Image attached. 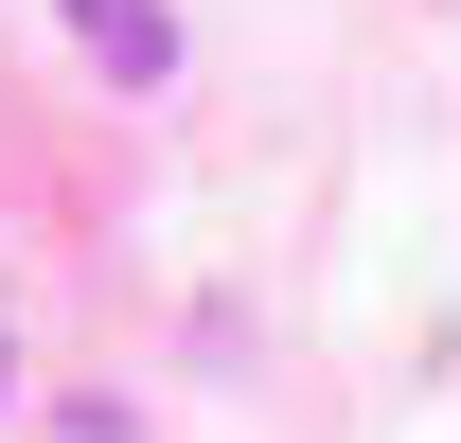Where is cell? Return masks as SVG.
Instances as JSON below:
<instances>
[{
  "instance_id": "obj_1",
  "label": "cell",
  "mask_w": 461,
  "mask_h": 443,
  "mask_svg": "<svg viewBox=\"0 0 461 443\" xmlns=\"http://www.w3.org/2000/svg\"><path fill=\"white\" fill-rule=\"evenodd\" d=\"M71 36H89V71H124V89L177 71V18H160V0H71Z\"/></svg>"
},
{
  "instance_id": "obj_2",
  "label": "cell",
  "mask_w": 461,
  "mask_h": 443,
  "mask_svg": "<svg viewBox=\"0 0 461 443\" xmlns=\"http://www.w3.org/2000/svg\"><path fill=\"white\" fill-rule=\"evenodd\" d=\"M0 390H18V355H0Z\"/></svg>"
}]
</instances>
